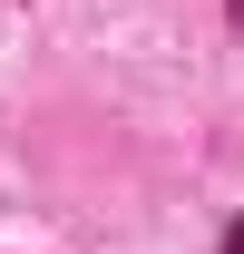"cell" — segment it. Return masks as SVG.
Masks as SVG:
<instances>
[{
  "label": "cell",
  "mask_w": 244,
  "mask_h": 254,
  "mask_svg": "<svg viewBox=\"0 0 244 254\" xmlns=\"http://www.w3.org/2000/svg\"><path fill=\"white\" fill-rule=\"evenodd\" d=\"M225 254H244V225H235V235H225Z\"/></svg>",
  "instance_id": "cell-1"
},
{
  "label": "cell",
  "mask_w": 244,
  "mask_h": 254,
  "mask_svg": "<svg viewBox=\"0 0 244 254\" xmlns=\"http://www.w3.org/2000/svg\"><path fill=\"white\" fill-rule=\"evenodd\" d=\"M235 20H244V0H235Z\"/></svg>",
  "instance_id": "cell-2"
}]
</instances>
